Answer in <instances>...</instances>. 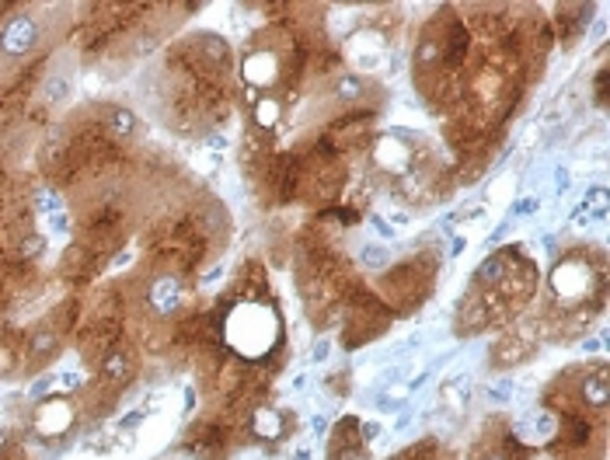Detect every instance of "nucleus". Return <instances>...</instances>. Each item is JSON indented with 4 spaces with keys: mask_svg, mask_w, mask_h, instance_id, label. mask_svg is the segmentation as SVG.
Masks as SVG:
<instances>
[{
    "mask_svg": "<svg viewBox=\"0 0 610 460\" xmlns=\"http://www.w3.org/2000/svg\"><path fill=\"white\" fill-rule=\"evenodd\" d=\"M39 35L42 32H39V21L32 14H14L4 25V32H0V52L4 56H25L39 45Z\"/></svg>",
    "mask_w": 610,
    "mask_h": 460,
    "instance_id": "1",
    "label": "nucleus"
},
{
    "mask_svg": "<svg viewBox=\"0 0 610 460\" xmlns=\"http://www.w3.org/2000/svg\"><path fill=\"white\" fill-rule=\"evenodd\" d=\"M551 286H554V293H558L562 300H579L589 290V269L582 262H565V265L554 269Z\"/></svg>",
    "mask_w": 610,
    "mask_h": 460,
    "instance_id": "2",
    "label": "nucleus"
},
{
    "mask_svg": "<svg viewBox=\"0 0 610 460\" xmlns=\"http://www.w3.org/2000/svg\"><path fill=\"white\" fill-rule=\"evenodd\" d=\"M70 422H74V408H70V401H63V397H49V401H42L39 412H35V429L45 432V436H60V432H67Z\"/></svg>",
    "mask_w": 610,
    "mask_h": 460,
    "instance_id": "3",
    "label": "nucleus"
},
{
    "mask_svg": "<svg viewBox=\"0 0 610 460\" xmlns=\"http://www.w3.org/2000/svg\"><path fill=\"white\" fill-rule=\"evenodd\" d=\"M373 160H377L383 171H391V175H401V171L412 164V150L401 143V136L380 133L377 143H373Z\"/></svg>",
    "mask_w": 610,
    "mask_h": 460,
    "instance_id": "4",
    "label": "nucleus"
},
{
    "mask_svg": "<svg viewBox=\"0 0 610 460\" xmlns=\"http://www.w3.org/2000/svg\"><path fill=\"white\" fill-rule=\"evenodd\" d=\"M147 304H150V311L160 314V317L175 314L178 304H182V282H178L175 275H157V279L147 286Z\"/></svg>",
    "mask_w": 610,
    "mask_h": 460,
    "instance_id": "5",
    "label": "nucleus"
},
{
    "mask_svg": "<svg viewBox=\"0 0 610 460\" xmlns=\"http://www.w3.org/2000/svg\"><path fill=\"white\" fill-rule=\"evenodd\" d=\"M244 81L251 87H269L280 81V60H275V52L269 49H251L244 56Z\"/></svg>",
    "mask_w": 610,
    "mask_h": 460,
    "instance_id": "6",
    "label": "nucleus"
},
{
    "mask_svg": "<svg viewBox=\"0 0 610 460\" xmlns=\"http://www.w3.org/2000/svg\"><path fill=\"white\" fill-rule=\"evenodd\" d=\"M280 119H283V108H280V98H258L255 101V126L272 133L280 129Z\"/></svg>",
    "mask_w": 610,
    "mask_h": 460,
    "instance_id": "7",
    "label": "nucleus"
},
{
    "mask_svg": "<svg viewBox=\"0 0 610 460\" xmlns=\"http://www.w3.org/2000/svg\"><path fill=\"white\" fill-rule=\"evenodd\" d=\"M108 133L119 140H133L136 136V115L129 108H112L108 112Z\"/></svg>",
    "mask_w": 610,
    "mask_h": 460,
    "instance_id": "8",
    "label": "nucleus"
},
{
    "mask_svg": "<svg viewBox=\"0 0 610 460\" xmlns=\"http://www.w3.org/2000/svg\"><path fill=\"white\" fill-rule=\"evenodd\" d=\"M251 422H255V432H258L262 439H275V436H283V415L275 412V408H258Z\"/></svg>",
    "mask_w": 610,
    "mask_h": 460,
    "instance_id": "9",
    "label": "nucleus"
},
{
    "mask_svg": "<svg viewBox=\"0 0 610 460\" xmlns=\"http://www.w3.org/2000/svg\"><path fill=\"white\" fill-rule=\"evenodd\" d=\"M582 397H586V405H593V408L607 405V373L603 370H596L593 377L582 380Z\"/></svg>",
    "mask_w": 610,
    "mask_h": 460,
    "instance_id": "10",
    "label": "nucleus"
},
{
    "mask_svg": "<svg viewBox=\"0 0 610 460\" xmlns=\"http://www.w3.org/2000/svg\"><path fill=\"white\" fill-rule=\"evenodd\" d=\"M129 373V356L119 353V349H108L105 359H101V377L105 380H123Z\"/></svg>",
    "mask_w": 610,
    "mask_h": 460,
    "instance_id": "11",
    "label": "nucleus"
},
{
    "mask_svg": "<svg viewBox=\"0 0 610 460\" xmlns=\"http://www.w3.org/2000/svg\"><path fill=\"white\" fill-rule=\"evenodd\" d=\"M335 98H342V101H356V98H363V81H359L356 74H342V77H335Z\"/></svg>",
    "mask_w": 610,
    "mask_h": 460,
    "instance_id": "12",
    "label": "nucleus"
},
{
    "mask_svg": "<svg viewBox=\"0 0 610 460\" xmlns=\"http://www.w3.org/2000/svg\"><path fill=\"white\" fill-rule=\"evenodd\" d=\"M506 272V262L503 258H488L481 269H478V282H495V279H503Z\"/></svg>",
    "mask_w": 610,
    "mask_h": 460,
    "instance_id": "13",
    "label": "nucleus"
},
{
    "mask_svg": "<svg viewBox=\"0 0 610 460\" xmlns=\"http://www.w3.org/2000/svg\"><path fill=\"white\" fill-rule=\"evenodd\" d=\"M52 349H56V335L52 331H39L32 338V356H49Z\"/></svg>",
    "mask_w": 610,
    "mask_h": 460,
    "instance_id": "14",
    "label": "nucleus"
},
{
    "mask_svg": "<svg viewBox=\"0 0 610 460\" xmlns=\"http://www.w3.org/2000/svg\"><path fill=\"white\" fill-rule=\"evenodd\" d=\"M436 60H439V45H436V42H422L419 52H415V63H419V67H429V63H436Z\"/></svg>",
    "mask_w": 610,
    "mask_h": 460,
    "instance_id": "15",
    "label": "nucleus"
},
{
    "mask_svg": "<svg viewBox=\"0 0 610 460\" xmlns=\"http://www.w3.org/2000/svg\"><path fill=\"white\" fill-rule=\"evenodd\" d=\"M42 248H45V241H42L39 234H28V238L21 241V258H39Z\"/></svg>",
    "mask_w": 610,
    "mask_h": 460,
    "instance_id": "16",
    "label": "nucleus"
},
{
    "mask_svg": "<svg viewBox=\"0 0 610 460\" xmlns=\"http://www.w3.org/2000/svg\"><path fill=\"white\" fill-rule=\"evenodd\" d=\"M39 206H42V213H60V199L52 192H39Z\"/></svg>",
    "mask_w": 610,
    "mask_h": 460,
    "instance_id": "17",
    "label": "nucleus"
},
{
    "mask_svg": "<svg viewBox=\"0 0 610 460\" xmlns=\"http://www.w3.org/2000/svg\"><path fill=\"white\" fill-rule=\"evenodd\" d=\"M537 209V199H523L520 206H516V213H534Z\"/></svg>",
    "mask_w": 610,
    "mask_h": 460,
    "instance_id": "18",
    "label": "nucleus"
},
{
    "mask_svg": "<svg viewBox=\"0 0 610 460\" xmlns=\"http://www.w3.org/2000/svg\"><path fill=\"white\" fill-rule=\"evenodd\" d=\"M63 384H67V387H77V384H81V373H67V380H63Z\"/></svg>",
    "mask_w": 610,
    "mask_h": 460,
    "instance_id": "19",
    "label": "nucleus"
},
{
    "mask_svg": "<svg viewBox=\"0 0 610 460\" xmlns=\"http://www.w3.org/2000/svg\"><path fill=\"white\" fill-rule=\"evenodd\" d=\"M485 460H509V457H506V453H488Z\"/></svg>",
    "mask_w": 610,
    "mask_h": 460,
    "instance_id": "20",
    "label": "nucleus"
},
{
    "mask_svg": "<svg viewBox=\"0 0 610 460\" xmlns=\"http://www.w3.org/2000/svg\"><path fill=\"white\" fill-rule=\"evenodd\" d=\"M4 446H8V432H4V429H0V450H4Z\"/></svg>",
    "mask_w": 610,
    "mask_h": 460,
    "instance_id": "21",
    "label": "nucleus"
}]
</instances>
